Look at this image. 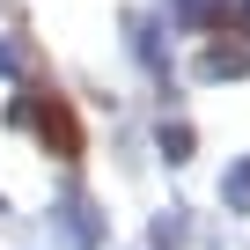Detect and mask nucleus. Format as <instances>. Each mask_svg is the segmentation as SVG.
<instances>
[{
	"label": "nucleus",
	"mask_w": 250,
	"mask_h": 250,
	"mask_svg": "<svg viewBox=\"0 0 250 250\" xmlns=\"http://www.w3.org/2000/svg\"><path fill=\"white\" fill-rule=\"evenodd\" d=\"M162 155H177V162L191 155V133H184V125H169V133H162Z\"/></svg>",
	"instance_id": "nucleus-1"
},
{
	"label": "nucleus",
	"mask_w": 250,
	"mask_h": 250,
	"mask_svg": "<svg viewBox=\"0 0 250 250\" xmlns=\"http://www.w3.org/2000/svg\"><path fill=\"white\" fill-rule=\"evenodd\" d=\"M228 199H250V162H243V169H228Z\"/></svg>",
	"instance_id": "nucleus-2"
}]
</instances>
